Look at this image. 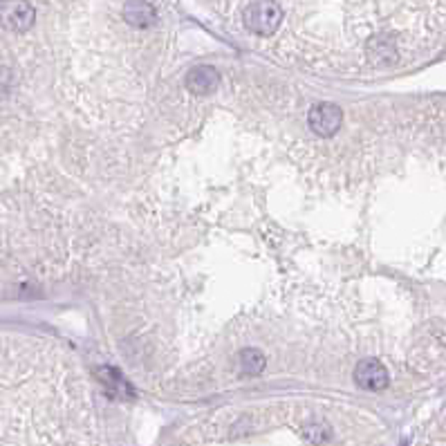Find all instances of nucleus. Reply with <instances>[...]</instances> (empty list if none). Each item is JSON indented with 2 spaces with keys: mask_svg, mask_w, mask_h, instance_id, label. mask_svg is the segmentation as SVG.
I'll use <instances>...</instances> for the list:
<instances>
[{
  "mask_svg": "<svg viewBox=\"0 0 446 446\" xmlns=\"http://www.w3.org/2000/svg\"><path fill=\"white\" fill-rule=\"evenodd\" d=\"M184 86L195 96L213 94L220 86V72L213 68V65H195V68L187 74Z\"/></svg>",
  "mask_w": 446,
  "mask_h": 446,
  "instance_id": "obj_5",
  "label": "nucleus"
},
{
  "mask_svg": "<svg viewBox=\"0 0 446 446\" xmlns=\"http://www.w3.org/2000/svg\"><path fill=\"white\" fill-rule=\"evenodd\" d=\"M36 21V9L27 0H0V27L9 31H27Z\"/></svg>",
  "mask_w": 446,
  "mask_h": 446,
  "instance_id": "obj_2",
  "label": "nucleus"
},
{
  "mask_svg": "<svg viewBox=\"0 0 446 446\" xmlns=\"http://www.w3.org/2000/svg\"><path fill=\"white\" fill-rule=\"evenodd\" d=\"M355 382L363 390L377 392V390H384L388 386L390 377H388V370L384 363H379L377 359H363L355 368Z\"/></svg>",
  "mask_w": 446,
  "mask_h": 446,
  "instance_id": "obj_4",
  "label": "nucleus"
},
{
  "mask_svg": "<svg viewBox=\"0 0 446 446\" xmlns=\"http://www.w3.org/2000/svg\"><path fill=\"white\" fill-rule=\"evenodd\" d=\"M124 19L133 25V27H148L153 25L157 14L153 9V5H148L146 0H128L124 5Z\"/></svg>",
  "mask_w": 446,
  "mask_h": 446,
  "instance_id": "obj_7",
  "label": "nucleus"
},
{
  "mask_svg": "<svg viewBox=\"0 0 446 446\" xmlns=\"http://www.w3.org/2000/svg\"><path fill=\"white\" fill-rule=\"evenodd\" d=\"M341 124H343V110L337 104L321 101L314 108H309L307 126H309V130L314 135L332 137V135H337V130L341 128Z\"/></svg>",
  "mask_w": 446,
  "mask_h": 446,
  "instance_id": "obj_3",
  "label": "nucleus"
},
{
  "mask_svg": "<svg viewBox=\"0 0 446 446\" xmlns=\"http://www.w3.org/2000/svg\"><path fill=\"white\" fill-rule=\"evenodd\" d=\"M96 377H99V384L104 386V390L114 400H130L135 395L133 386L126 382V377L117 368L101 366V368H96Z\"/></svg>",
  "mask_w": 446,
  "mask_h": 446,
  "instance_id": "obj_6",
  "label": "nucleus"
},
{
  "mask_svg": "<svg viewBox=\"0 0 446 446\" xmlns=\"http://www.w3.org/2000/svg\"><path fill=\"white\" fill-rule=\"evenodd\" d=\"M305 437H307L309 442H314V444H323V442L329 437V428L314 424V426H309L307 431H305Z\"/></svg>",
  "mask_w": 446,
  "mask_h": 446,
  "instance_id": "obj_9",
  "label": "nucleus"
},
{
  "mask_svg": "<svg viewBox=\"0 0 446 446\" xmlns=\"http://www.w3.org/2000/svg\"><path fill=\"white\" fill-rule=\"evenodd\" d=\"M242 23L252 34L272 36L278 25L283 23V9L274 0H258V3H252L244 9Z\"/></svg>",
  "mask_w": 446,
  "mask_h": 446,
  "instance_id": "obj_1",
  "label": "nucleus"
},
{
  "mask_svg": "<svg viewBox=\"0 0 446 446\" xmlns=\"http://www.w3.org/2000/svg\"><path fill=\"white\" fill-rule=\"evenodd\" d=\"M175 446H182V444H175Z\"/></svg>",
  "mask_w": 446,
  "mask_h": 446,
  "instance_id": "obj_10",
  "label": "nucleus"
},
{
  "mask_svg": "<svg viewBox=\"0 0 446 446\" xmlns=\"http://www.w3.org/2000/svg\"><path fill=\"white\" fill-rule=\"evenodd\" d=\"M265 363H267L265 361V355H262L260 350L247 348L238 357V370L244 377H254V375H260L262 370H265Z\"/></svg>",
  "mask_w": 446,
  "mask_h": 446,
  "instance_id": "obj_8",
  "label": "nucleus"
}]
</instances>
